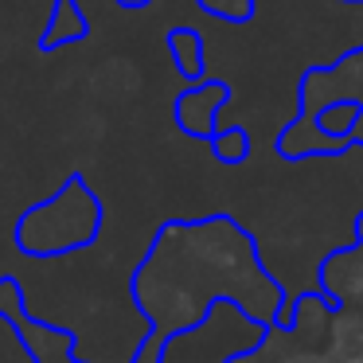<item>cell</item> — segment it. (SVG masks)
<instances>
[{"label": "cell", "mask_w": 363, "mask_h": 363, "mask_svg": "<svg viewBox=\"0 0 363 363\" xmlns=\"http://www.w3.org/2000/svg\"><path fill=\"white\" fill-rule=\"evenodd\" d=\"M168 51H172L176 67H180V74L188 82L203 79V40H199V32H191V28H176V32L168 35Z\"/></svg>", "instance_id": "6da1fadb"}, {"label": "cell", "mask_w": 363, "mask_h": 363, "mask_svg": "<svg viewBox=\"0 0 363 363\" xmlns=\"http://www.w3.org/2000/svg\"><path fill=\"white\" fill-rule=\"evenodd\" d=\"M207 141L215 145V157L219 160H230V164H238V160L246 157V149H250V141H246V129H227V133H211Z\"/></svg>", "instance_id": "7a4b0ae2"}, {"label": "cell", "mask_w": 363, "mask_h": 363, "mask_svg": "<svg viewBox=\"0 0 363 363\" xmlns=\"http://www.w3.org/2000/svg\"><path fill=\"white\" fill-rule=\"evenodd\" d=\"M121 9H145V4H149V0H118Z\"/></svg>", "instance_id": "3957f363"}]
</instances>
